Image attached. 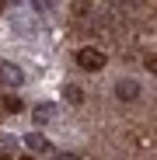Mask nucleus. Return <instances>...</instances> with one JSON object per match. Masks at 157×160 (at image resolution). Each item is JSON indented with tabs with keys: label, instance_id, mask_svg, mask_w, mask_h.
I'll use <instances>...</instances> for the list:
<instances>
[{
	"label": "nucleus",
	"instance_id": "nucleus-8",
	"mask_svg": "<svg viewBox=\"0 0 157 160\" xmlns=\"http://www.w3.org/2000/svg\"><path fill=\"white\" fill-rule=\"evenodd\" d=\"M52 160H77V157H73V153H56Z\"/></svg>",
	"mask_w": 157,
	"mask_h": 160
},
{
	"label": "nucleus",
	"instance_id": "nucleus-11",
	"mask_svg": "<svg viewBox=\"0 0 157 160\" xmlns=\"http://www.w3.org/2000/svg\"><path fill=\"white\" fill-rule=\"evenodd\" d=\"M21 160H35V157H21Z\"/></svg>",
	"mask_w": 157,
	"mask_h": 160
},
{
	"label": "nucleus",
	"instance_id": "nucleus-3",
	"mask_svg": "<svg viewBox=\"0 0 157 160\" xmlns=\"http://www.w3.org/2000/svg\"><path fill=\"white\" fill-rule=\"evenodd\" d=\"M136 94H140L136 80H119V84H115V98L119 101H136Z\"/></svg>",
	"mask_w": 157,
	"mask_h": 160
},
{
	"label": "nucleus",
	"instance_id": "nucleus-2",
	"mask_svg": "<svg viewBox=\"0 0 157 160\" xmlns=\"http://www.w3.org/2000/svg\"><path fill=\"white\" fill-rule=\"evenodd\" d=\"M0 84L4 87H21L24 84V73H21V66H14V63H0Z\"/></svg>",
	"mask_w": 157,
	"mask_h": 160
},
{
	"label": "nucleus",
	"instance_id": "nucleus-6",
	"mask_svg": "<svg viewBox=\"0 0 157 160\" xmlns=\"http://www.w3.org/2000/svg\"><path fill=\"white\" fill-rule=\"evenodd\" d=\"M63 94H66V101H70V104H81V101H84V91L77 87V84H66V87H63Z\"/></svg>",
	"mask_w": 157,
	"mask_h": 160
},
{
	"label": "nucleus",
	"instance_id": "nucleus-9",
	"mask_svg": "<svg viewBox=\"0 0 157 160\" xmlns=\"http://www.w3.org/2000/svg\"><path fill=\"white\" fill-rule=\"evenodd\" d=\"M35 7H39V11H45V7H49V0H35Z\"/></svg>",
	"mask_w": 157,
	"mask_h": 160
},
{
	"label": "nucleus",
	"instance_id": "nucleus-1",
	"mask_svg": "<svg viewBox=\"0 0 157 160\" xmlns=\"http://www.w3.org/2000/svg\"><path fill=\"white\" fill-rule=\"evenodd\" d=\"M77 63H81V70H87V73H98V70L105 66V52H98V49H81V52H77Z\"/></svg>",
	"mask_w": 157,
	"mask_h": 160
},
{
	"label": "nucleus",
	"instance_id": "nucleus-10",
	"mask_svg": "<svg viewBox=\"0 0 157 160\" xmlns=\"http://www.w3.org/2000/svg\"><path fill=\"white\" fill-rule=\"evenodd\" d=\"M0 160H11V157H7V153H0Z\"/></svg>",
	"mask_w": 157,
	"mask_h": 160
},
{
	"label": "nucleus",
	"instance_id": "nucleus-5",
	"mask_svg": "<svg viewBox=\"0 0 157 160\" xmlns=\"http://www.w3.org/2000/svg\"><path fill=\"white\" fill-rule=\"evenodd\" d=\"M24 143H28L35 153H45V150H49V139L42 136V132H28V136H24Z\"/></svg>",
	"mask_w": 157,
	"mask_h": 160
},
{
	"label": "nucleus",
	"instance_id": "nucleus-4",
	"mask_svg": "<svg viewBox=\"0 0 157 160\" xmlns=\"http://www.w3.org/2000/svg\"><path fill=\"white\" fill-rule=\"evenodd\" d=\"M52 118H56V104H49V101L35 104V122H52Z\"/></svg>",
	"mask_w": 157,
	"mask_h": 160
},
{
	"label": "nucleus",
	"instance_id": "nucleus-7",
	"mask_svg": "<svg viewBox=\"0 0 157 160\" xmlns=\"http://www.w3.org/2000/svg\"><path fill=\"white\" fill-rule=\"evenodd\" d=\"M4 108H7V112H21V98H11V94H7V98H4Z\"/></svg>",
	"mask_w": 157,
	"mask_h": 160
}]
</instances>
